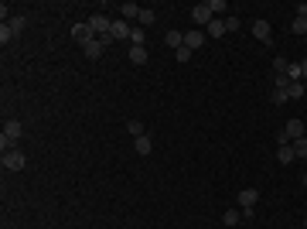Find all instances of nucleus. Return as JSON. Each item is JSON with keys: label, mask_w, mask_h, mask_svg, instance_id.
<instances>
[{"label": "nucleus", "mask_w": 307, "mask_h": 229, "mask_svg": "<svg viewBox=\"0 0 307 229\" xmlns=\"http://www.w3.org/2000/svg\"><path fill=\"white\" fill-rule=\"evenodd\" d=\"M236 202H239V209H242V216H253V206L260 202V192H256V188H242V192L236 195Z\"/></svg>", "instance_id": "nucleus-1"}, {"label": "nucleus", "mask_w": 307, "mask_h": 229, "mask_svg": "<svg viewBox=\"0 0 307 229\" xmlns=\"http://www.w3.org/2000/svg\"><path fill=\"white\" fill-rule=\"evenodd\" d=\"M4 168H7V171H24V164H27V158H24V150H4Z\"/></svg>", "instance_id": "nucleus-2"}, {"label": "nucleus", "mask_w": 307, "mask_h": 229, "mask_svg": "<svg viewBox=\"0 0 307 229\" xmlns=\"http://www.w3.org/2000/svg\"><path fill=\"white\" fill-rule=\"evenodd\" d=\"M109 45H113V38H109V35H106V38H92L82 52H86V58H102V52H106Z\"/></svg>", "instance_id": "nucleus-3"}, {"label": "nucleus", "mask_w": 307, "mask_h": 229, "mask_svg": "<svg viewBox=\"0 0 307 229\" xmlns=\"http://www.w3.org/2000/svg\"><path fill=\"white\" fill-rule=\"evenodd\" d=\"M89 28H92V35H96V38H106V35H109V28H113V21H109L106 14H92Z\"/></svg>", "instance_id": "nucleus-4"}, {"label": "nucleus", "mask_w": 307, "mask_h": 229, "mask_svg": "<svg viewBox=\"0 0 307 229\" xmlns=\"http://www.w3.org/2000/svg\"><path fill=\"white\" fill-rule=\"evenodd\" d=\"M191 21H194V28H208V24L215 21V14L208 11V4H198L191 11Z\"/></svg>", "instance_id": "nucleus-5"}, {"label": "nucleus", "mask_w": 307, "mask_h": 229, "mask_svg": "<svg viewBox=\"0 0 307 229\" xmlns=\"http://www.w3.org/2000/svg\"><path fill=\"white\" fill-rule=\"evenodd\" d=\"M253 38L263 41V45H270V41H273V28L266 21H253Z\"/></svg>", "instance_id": "nucleus-6"}, {"label": "nucleus", "mask_w": 307, "mask_h": 229, "mask_svg": "<svg viewBox=\"0 0 307 229\" xmlns=\"http://www.w3.org/2000/svg\"><path fill=\"white\" fill-rule=\"evenodd\" d=\"M202 45H205V31H202V28L184 31V48H191V52H194V48H202Z\"/></svg>", "instance_id": "nucleus-7"}, {"label": "nucleus", "mask_w": 307, "mask_h": 229, "mask_svg": "<svg viewBox=\"0 0 307 229\" xmlns=\"http://www.w3.org/2000/svg\"><path fill=\"white\" fill-rule=\"evenodd\" d=\"M72 38H75V41H79V45L86 48L96 35H92V28H89V24H75V28H72Z\"/></svg>", "instance_id": "nucleus-8"}, {"label": "nucleus", "mask_w": 307, "mask_h": 229, "mask_svg": "<svg viewBox=\"0 0 307 229\" xmlns=\"http://www.w3.org/2000/svg\"><path fill=\"white\" fill-rule=\"evenodd\" d=\"M130 31H133V28L120 17V21H113V28H109V38H113V41H120V38H130Z\"/></svg>", "instance_id": "nucleus-9"}, {"label": "nucleus", "mask_w": 307, "mask_h": 229, "mask_svg": "<svg viewBox=\"0 0 307 229\" xmlns=\"http://www.w3.org/2000/svg\"><path fill=\"white\" fill-rule=\"evenodd\" d=\"M287 137H290V144H294V140H300V137H307L304 134V123H300V120H287Z\"/></svg>", "instance_id": "nucleus-10"}, {"label": "nucleus", "mask_w": 307, "mask_h": 229, "mask_svg": "<svg viewBox=\"0 0 307 229\" xmlns=\"http://www.w3.org/2000/svg\"><path fill=\"white\" fill-rule=\"evenodd\" d=\"M164 45L178 52V48H184V35H181V31H174V28H171L168 35H164Z\"/></svg>", "instance_id": "nucleus-11"}, {"label": "nucleus", "mask_w": 307, "mask_h": 229, "mask_svg": "<svg viewBox=\"0 0 307 229\" xmlns=\"http://www.w3.org/2000/svg\"><path fill=\"white\" fill-rule=\"evenodd\" d=\"M133 150H136V154H140V158H147L150 150H154V144H150V137H147V134H144V137H136V140H133Z\"/></svg>", "instance_id": "nucleus-12"}, {"label": "nucleus", "mask_w": 307, "mask_h": 229, "mask_svg": "<svg viewBox=\"0 0 307 229\" xmlns=\"http://www.w3.org/2000/svg\"><path fill=\"white\" fill-rule=\"evenodd\" d=\"M222 222H226V226H239V222H242V209H226V212H222Z\"/></svg>", "instance_id": "nucleus-13"}, {"label": "nucleus", "mask_w": 307, "mask_h": 229, "mask_svg": "<svg viewBox=\"0 0 307 229\" xmlns=\"http://www.w3.org/2000/svg\"><path fill=\"white\" fill-rule=\"evenodd\" d=\"M205 35H212V38H222V35H226V21H218V17H215V21H212L208 28H205Z\"/></svg>", "instance_id": "nucleus-14"}, {"label": "nucleus", "mask_w": 307, "mask_h": 229, "mask_svg": "<svg viewBox=\"0 0 307 229\" xmlns=\"http://www.w3.org/2000/svg\"><path fill=\"white\" fill-rule=\"evenodd\" d=\"M304 92H307V82H290V89H287V96H290V99H300Z\"/></svg>", "instance_id": "nucleus-15"}, {"label": "nucleus", "mask_w": 307, "mask_h": 229, "mask_svg": "<svg viewBox=\"0 0 307 229\" xmlns=\"http://www.w3.org/2000/svg\"><path fill=\"white\" fill-rule=\"evenodd\" d=\"M276 158H280V164H290V161H294L297 154H294V147L287 144V147H276Z\"/></svg>", "instance_id": "nucleus-16"}, {"label": "nucleus", "mask_w": 307, "mask_h": 229, "mask_svg": "<svg viewBox=\"0 0 307 229\" xmlns=\"http://www.w3.org/2000/svg\"><path fill=\"white\" fill-rule=\"evenodd\" d=\"M130 62L133 65H144L147 62V48H130Z\"/></svg>", "instance_id": "nucleus-17"}, {"label": "nucleus", "mask_w": 307, "mask_h": 229, "mask_svg": "<svg viewBox=\"0 0 307 229\" xmlns=\"http://www.w3.org/2000/svg\"><path fill=\"white\" fill-rule=\"evenodd\" d=\"M120 14H123V21H130V17H140V7H136V4H123Z\"/></svg>", "instance_id": "nucleus-18"}, {"label": "nucleus", "mask_w": 307, "mask_h": 229, "mask_svg": "<svg viewBox=\"0 0 307 229\" xmlns=\"http://www.w3.org/2000/svg\"><path fill=\"white\" fill-rule=\"evenodd\" d=\"M290 147H294V154H297V158H307V137L294 140V144H290Z\"/></svg>", "instance_id": "nucleus-19"}, {"label": "nucleus", "mask_w": 307, "mask_h": 229, "mask_svg": "<svg viewBox=\"0 0 307 229\" xmlns=\"http://www.w3.org/2000/svg\"><path fill=\"white\" fill-rule=\"evenodd\" d=\"M126 130H130L133 137H144V123H140V120H126Z\"/></svg>", "instance_id": "nucleus-20"}, {"label": "nucleus", "mask_w": 307, "mask_h": 229, "mask_svg": "<svg viewBox=\"0 0 307 229\" xmlns=\"http://www.w3.org/2000/svg\"><path fill=\"white\" fill-rule=\"evenodd\" d=\"M24 24H27V17L24 14H17V17H11V31L17 35V31H24Z\"/></svg>", "instance_id": "nucleus-21"}, {"label": "nucleus", "mask_w": 307, "mask_h": 229, "mask_svg": "<svg viewBox=\"0 0 307 229\" xmlns=\"http://www.w3.org/2000/svg\"><path fill=\"white\" fill-rule=\"evenodd\" d=\"M154 21H157V14L154 11H140V24H144V28H150Z\"/></svg>", "instance_id": "nucleus-22"}, {"label": "nucleus", "mask_w": 307, "mask_h": 229, "mask_svg": "<svg viewBox=\"0 0 307 229\" xmlns=\"http://www.w3.org/2000/svg\"><path fill=\"white\" fill-rule=\"evenodd\" d=\"M290 28H294V35H307V17H297Z\"/></svg>", "instance_id": "nucleus-23"}, {"label": "nucleus", "mask_w": 307, "mask_h": 229, "mask_svg": "<svg viewBox=\"0 0 307 229\" xmlns=\"http://www.w3.org/2000/svg\"><path fill=\"white\" fill-rule=\"evenodd\" d=\"M14 31H11V24H4V28H0V41H4V45H7V41H14Z\"/></svg>", "instance_id": "nucleus-24"}, {"label": "nucleus", "mask_w": 307, "mask_h": 229, "mask_svg": "<svg viewBox=\"0 0 307 229\" xmlns=\"http://www.w3.org/2000/svg\"><path fill=\"white\" fill-rule=\"evenodd\" d=\"M276 89H290V79H287V72H276Z\"/></svg>", "instance_id": "nucleus-25"}, {"label": "nucleus", "mask_w": 307, "mask_h": 229, "mask_svg": "<svg viewBox=\"0 0 307 229\" xmlns=\"http://www.w3.org/2000/svg\"><path fill=\"white\" fill-rule=\"evenodd\" d=\"M208 11H212V14H222V11H226V0H208Z\"/></svg>", "instance_id": "nucleus-26"}, {"label": "nucleus", "mask_w": 307, "mask_h": 229, "mask_svg": "<svg viewBox=\"0 0 307 229\" xmlns=\"http://www.w3.org/2000/svg\"><path fill=\"white\" fill-rule=\"evenodd\" d=\"M287 99H290V96H287L284 89H273V103H276V106H284Z\"/></svg>", "instance_id": "nucleus-27"}, {"label": "nucleus", "mask_w": 307, "mask_h": 229, "mask_svg": "<svg viewBox=\"0 0 307 229\" xmlns=\"http://www.w3.org/2000/svg\"><path fill=\"white\" fill-rule=\"evenodd\" d=\"M174 58H178V62H188V58H191V48H178Z\"/></svg>", "instance_id": "nucleus-28"}, {"label": "nucleus", "mask_w": 307, "mask_h": 229, "mask_svg": "<svg viewBox=\"0 0 307 229\" xmlns=\"http://www.w3.org/2000/svg\"><path fill=\"white\" fill-rule=\"evenodd\" d=\"M287 65H290L287 58H273V69H276V72H287Z\"/></svg>", "instance_id": "nucleus-29"}, {"label": "nucleus", "mask_w": 307, "mask_h": 229, "mask_svg": "<svg viewBox=\"0 0 307 229\" xmlns=\"http://www.w3.org/2000/svg\"><path fill=\"white\" fill-rule=\"evenodd\" d=\"M226 31H239V17H226Z\"/></svg>", "instance_id": "nucleus-30"}, {"label": "nucleus", "mask_w": 307, "mask_h": 229, "mask_svg": "<svg viewBox=\"0 0 307 229\" xmlns=\"http://www.w3.org/2000/svg\"><path fill=\"white\" fill-rule=\"evenodd\" d=\"M300 69H304V79H307V58H304V62H300Z\"/></svg>", "instance_id": "nucleus-31"}, {"label": "nucleus", "mask_w": 307, "mask_h": 229, "mask_svg": "<svg viewBox=\"0 0 307 229\" xmlns=\"http://www.w3.org/2000/svg\"><path fill=\"white\" fill-rule=\"evenodd\" d=\"M300 182H304V188H307V174H304V178H300Z\"/></svg>", "instance_id": "nucleus-32"}]
</instances>
